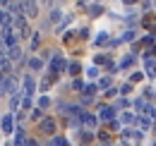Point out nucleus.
<instances>
[{
	"label": "nucleus",
	"mask_w": 156,
	"mask_h": 146,
	"mask_svg": "<svg viewBox=\"0 0 156 146\" xmlns=\"http://www.w3.org/2000/svg\"><path fill=\"white\" fill-rule=\"evenodd\" d=\"M0 125H2V127H0V129H2L5 134H10V132L15 129V127H12V115H5V117L0 120Z\"/></svg>",
	"instance_id": "obj_1"
},
{
	"label": "nucleus",
	"mask_w": 156,
	"mask_h": 146,
	"mask_svg": "<svg viewBox=\"0 0 156 146\" xmlns=\"http://www.w3.org/2000/svg\"><path fill=\"white\" fill-rule=\"evenodd\" d=\"M2 93H15V79H12V77H5V82H2Z\"/></svg>",
	"instance_id": "obj_2"
},
{
	"label": "nucleus",
	"mask_w": 156,
	"mask_h": 146,
	"mask_svg": "<svg viewBox=\"0 0 156 146\" xmlns=\"http://www.w3.org/2000/svg\"><path fill=\"white\" fill-rule=\"evenodd\" d=\"M20 55H22V48H20V46H10V48H7V57H10V60H17Z\"/></svg>",
	"instance_id": "obj_3"
},
{
	"label": "nucleus",
	"mask_w": 156,
	"mask_h": 146,
	"mask_svg": "<svg viewBox=\"0 0 156 146\" xmlns=\"http://www.w3.org/2000/svg\"><path fill=\"white\" fill-rule=\"evenodd\" d=\"M24 91H27V96L34 91V79H31V77H27V79H24Z\"/></svg>",
	"instance_id": "obj_4"
},
{
	"label": "nucleus",
	"mask_w": 156,
	"mask_h": 146,
	"mask_svg": "<svg viewBox=\"0 0 156 146\" xmlns=\"http://www.w3.org/2000/svg\"><path fill=\"white\" fill-rule=\"evenodd\" d=\"M41 129H43V132H53V120H43V122H41Z\"/></svg>",
	"instance_id": "obj_5"
},
{
	"label": "nucleus",
	"mask_w": 156,
	"mask_h": 146,
	"mask_svg": "<svg viewBox=\"0 0 156 146\" xmlns=\"http://www.w3.org/2000/svg\"><path fill=\"white\" fill-rule=\"evenodd\" d=\"M53 146H67V141H65V139H55V141H53Z\"/></svg>",
	"instance_id": "obj_6"
}]
</instances>
